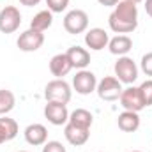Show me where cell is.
<instances>
[{
    "instance_id": "cell-1",
    "label": "cell",
    "mask_w": 152,
    "mask_h": 152,
    "mask_svg": "<svg viewBox=\"0 0 152 152\" xmlns=\"http://www.w3.org/2000/svg\"><path fill=\"white\" fill-rule=\"evenodd\" d=\"M108 25L115 34H131L138 27V5L129 0H120L108 16Z\"/></svg>"
},
{
    "instance_id": "cell-2",
    "label": "cell",
    "mask_w": 152,
    "mask_h": 152,
    "mask_svg": "<svg viewBox=\"0 0 152 152\" xmlns=\"http://www.w3.org/2000/svg\"><path fill=\"white\" fill-rule=\"evenodd\" d=\"M44 97H46V101H55V103L67 104L71 101V97H73V88L64 78H55V80L46 83Z\"/></svg>"
},
{
    "instance_id": "cell-3",
    "label": "cell",
    "mask_w": 152,
    "mask_h": 152,
    "mask_svg": "<svg viewBox=\"0 0 152 152\" xmlns=\"http://www.w3.org/2000/svg\"><path fill=\"white\" fill-rule=\"evenodd\" d=\"M113 71H115V78L120 81V83H126V85H133L136 80H138V66L136 62L124 55V57H118L117 62L113 66Z\"/></svg>"
},
{
    "instance_id": "cell-4",
    "label": "cell",
    "mask_w": 152,
    "mask_h": 152,
    "mask_svg": "<svg viewBox=\"0 0 152 152\" xmlns=\"http://www.w3.org/2000/svg\"><path fill=\"white\" fill-rule=\"evenodd\" d=\"M64 28L67 34L78 36L88 28V14L81 9H73L64 16Z\"/></svg>"
},
{
    "instance_id": "cell-5",
    "label": "cell",
    "mask_w": 152,
    "mask_h": 152,
    "mask_svg": "<svg viewBox=\"0 0 152 152\" xmlns=\"http://www.w3.org/2000/svg\"><path fill=\"white\" fill-rule=\"evenodd\" d=\"M118 101H120V106L124 110H127V112L140 113L143 108H147L145 106V101H143V96L140 92V87H134V85L124 88L122 94H120V97H118Z\"/></svg>"
},
{
    "instance_id": "cell-6",
    "label": "cell",
    "mask_w": 152,
    "mask_h": 152,
    "mask_svg": "<svg viewBox=\"0 0 152 152\" xmlns=\"http://www.w3.org/2000/svg\"><path fill=\"white\" fill-rule=\"evenodd\" d=\"M122 83L115 78V76H104L103 80L97 81L96 92L99 96V99L103 101H117L122 94Z\"/></svg>"
},
{
    "instance_id": "cell-7",
    "label": "cell",
    "mask_w": 152,
    "mask_h": 152,
    "mask_svg": "<svg viewBox=\"0 0 152 152\" xmlns=\"http://www.w3.org/2000/svg\"><path fill=\"white\" fill-rule=\"evenodd\" d=\"M21 25V12L14 5H5L0 11V32L2 34H12Z\"/></svg>"
},
{
    "instance_id": "cell-8",
    "label": "cell",
    "mask_w": 152,
    "mask_h": 152,
    "mask_svg": "<svg viewBox=\"0 0 152 152\" xmlns=\"http://www.w3.org/2000/svg\"><path fill=\"white\" fill-rule=\"evenodd\" d=\"M96 87H97V78L88 69H80L73 76V88L80 96H88L96 92Z\"/></svg>"
},
{
    "instance_id": "cell-9",
    "label": "cell",
    "mask_w": 152,
    "mask_h": 152,
    "mask_svg": "<svg viewBox=\"0 0 152 152\" xmlns=\"http://www.w3.org/2000/svg\"><path fill=\"white\" fill-rule=\"evenodd\" d=\"M16 44H18V48H20L21 51H25V53L37 51L39 48L44 44V34L34 30V28H28V30H25V32L20 34Z\"/></svg>"
},
{
    "instance_id": "cell-10",
    "label": "cell",
    "mask_w": 152,
    "mask_h": 152,
    "mask_svg": "<svg viewBox=\"0 0 152 152\" xmlns=\"http://www.w3.org/2000/svg\"><path fill=\"white\" fill-rule=\"evenodd\" d=\"M44 117L53 126H64V124H67V120H69L67 104L55 103V101H46V104H44Z\"/></svg>"
},
{
    "instance_id": "cell-11",
    "label": "cell",
    "mask_w": 152,
    "mask_h": 152,
    "mask_svg": "<svg viewBox=\"0 0 152 152\" xmlns=\"http://www.w3.org/2000/svg\"><path fill=\"white\" fill-rule=\"evenodd\" d=\"M108 42H110V36L104 28L94 27V28L87 30V34H85V44L92 51H101V50L108 48Z\"/></svg>"
},
{
    "instance_id": "cell-12",
    "label": "cell",
    "mask_w": 152,
    "mask_h": 152,
    "mask_svg": "<svg viewBox=\"0 0 152 152\" xmlns=\"http://www.w3.org/2000/svg\"><path fill=\"white\" fill-rule=\"evenodd\" d=\"M64 136H66V140L71 143V145H75V147H81V145H85L87 142H88V138H90V129H85V127H78L75 124H66V127H64Z\"/></svg>"
},
{
    "instance_id": "cell-13",
    "label": "cell",
    "mask_w": 152,
    "mask_h": 152,
    "mask_svg": "<svg viewBox=\"0 0 152 152\" xmlns=\"http://www.w3.org/2000/svg\"><path fill=\"white\" fill-rule=\"evenodd\" d=\"M23 134H25L27 143L34 145V147H42L48 142V129L42 124H30V126H27Z\"/></svg>"
},
{
    "instance_id": "cell-14",
    "label": "cell",
    "mask_w": 152,
    "mask_h": 152,
    "mask_svg": "<svg viewBox=\"0 0 152 152\" xmlns=\"http://www.w3.org/2000/svg\"><path fill=\"white\" fill-rule=\"evenodd\" d=\"M73 69H87V66L90 64V51L87 48H81V46H71L67 51H66Z\"/></svg>"
},
{
    "instance_id": "cell-15",
    "label": "cell",
    "mask_w": 152,
    "mask_h": 152,
    "mask_svg": "<svg viewBox=\"0 0 152 152\" xmlns=\"http://www.w3.org/2000/svg\"><path fill=\"white\" fill-rule=\"evenodd\" d=\"M71 71H73V66H71V62H69L66 53H57V55L51 57V60H50V73L55 78H64Z\"/></svg>"
},
{
    "instance_id": "cell-16",
    "label": "cell",
    "mask_w": 152,
    "mask_h": 152,
    "mask_svg": "<svg viewBox=\"0 0 152 152\" xmlns=\"http://www.w3.org/2000/svg\"><path fill=\"white\" fill-rule=\"evenodd\" d=\"M108 50L112 55H117V57H124L127 55L131 50H133V39L126 34H118L115 36L113 39H110L108 42Z\"/></svg>"
},
{
    "instance_id": "cell-17",
    "label": "cell",
    "mask_w": 152,
    "mask_h": 152,
    "mask_svg": "<svg viewBox=\"0 0 152 152\" xmlns=\"http://www.w3.org/2000/svg\"><path fill=\"white\" fill-rule=\"evenodd\" d=\"M117 126L124 133H134L140 127V115L136 112H127L124 110L122 113L117 117Z\"/></svg>"
},
{
    "instance_id": "cell-18",
    "label": "cell",
    "mask_w": 152,
    "mask_h": 152,
    "mask_svg": "<svg viewBox=\"0 0 152 152\" xmlns=\"http://www.w3.org/2000/svg\"><path fill=\"white\" fill-rule=\"evenodd\" d=\"M20 133V127H18V122L14 118H9V117H2L0 118V145L2 143H7L11 140H14Z\"/></svg>"
},
{
    "instance_id": "cell-19",
    "label": "cell",
    "mask_w": 152,
    "mask_h": 152,
    "mask_svg": "<svg viewBox=\"0 0 152 152\" xmlns=\"http://www.w3.org/2000/svg\"><path fill=\"white\" fill-rule=\"evenodd\" d=\"M53 25V12L50 9H44V11H39L37 14L30 20V28L37 30V32H46L50 27Z\"/></svg>"
},
{
    "instance_id": "cell-20",
    "label": "cell",
    "mask_w": 152,
    "mask_h": 152,
    "mask_svg": "<svg viewBox=\"0 0 152 152\" xmlns=\"http://www.w3.org/2000/svg\"><path fill=\"white\" fill-rule=\"evenodd\" d=\"M69 124H75L78 127H85V129H90L92 127V122H94V117L88 110L85 108H76L75 112L69 113Z\"/></svg>"
},
{
    "instance_id": "cell-21",
    "label": "cell",
    "mask_w": 152,
    "mask_h": 152,
    "mask_svg": "<svg viewBox=\"0 0 152 152\" xmlns=\"http://www.w3.org/2000/svg\"><path fill=\"white\" fill-rule=\"evenodd\" d=\"M14 106H16V96L7 88H0V115L11 113Z\"/></svg>"
},
{
    "instance_id": "cell-22",
    "label": "cell",
    "mask_w": 152,
    "mask_h": 152,
    "mask_svg": "<svg viewBox=\"0 0 152 152\" xmlns=\"http://www.w3.org/2000/svg\"><path fill=\"white\" fill-rule=\"evenodd\" d=\"M140 92H142V96H143L145 106H151L152 104V80H145V81L140 85Z\"/></svg>"
},
{
    "instance_id": "cell-23",
    "label": "cell",
    "mask_w": 152,
    "mask_h": 152,
    "mask_svg": "<svg viewBox=\"0 0 152 152\" xmlns=\"http://www.w3.org/2000/svg\"><path fill=\"white\" fill-rule=\"evenodd\" d=\"M46 5L51 12H62L67 9L69 0H46Z\"/></svg>"
},
{
    "instance_id": "cell-24",
    "label": "cell",
    "mask_w": 152,
    "mask_h": 152,
    "mask_svg": "<svg viewBox=\"0 0 152 152\" xmlns=\"http://www.w3.org/2000/svg\"><path fill=\"white\" fill-rule=\"evenodd\" d=\"M140 69L145 73L147 76H152V51L145 53L140 60Z\"/></svg>"
},
{
    "instance_id": "cell-25",
    "label": "cell",
    "mask_w": 152,
    "mask_h": 152,
    "mask_svg": "<svg viewBox=\"0 0 152 152\" xmlns=\"http://www.w3.org/2000/svg\"><path fill=\"white\" fill-rule=\"evenodd\" d=\"M42 152H67L66 151V147L60 143V142H57V140H48L44 145H42Z\"/></svg>"
},
{
    "instance_id": "cell-26",
    "label": "cell",
    "mask_w": 152,
    "mask_h": 152,
    "mask_svg": "<svg viewBox=\"0 0 152 152\" xmlns=\"http://www.w3.org/2000/svg\"><path fill=\"white\" fill-rule=\"evenodd\" d=\"M101 5H104V7H115L120 0H97Z\"/></svg>"
},
{
    "instance_id": "cell-27",
    "label": "cell",
    "mask_w": 152,
    "mask_h": 152,
    "mask_svg": "<svg viewBox=\"0 0 152 152\" xmlns=\"http://www.w3.org/2000/svg\"><path fill=\"white\" fill-rule=\"evenodd\" d=\"M20 4L21 5H27V7H34V5L41 4V0H20Z\"/></svg>"
},
{
    "instance_id": "cell-28",
    "label": "cell",
    "mask_w": 152,
    "mask_h": 152,
    "mask_svg": "<svg viewBox=\"0 0 152 152\" xmlns=\"http://www.w3.org/2000/svg\"><path fill=\"white\" fill-rule=\"evenodd\" d=\"M145 12L152 18V0H145Z\"/></svg>"
},
{
    "instance_id": "cell-29",
    "label": "cell",
    "mask_w": 152,
    "mask_h": 152,
    "mask_svg": "<svg viewBox=\"0 0 152 152\" xmlns=\"http://www.w3.org/2000/svg\"><path fill=\"white\" fill-rule=\"evenodd\" d=\"M129 2H133V4H140V2H143V0H129Z\"/></svg>"
},
{
    "instance_id": "cell-30",
    "label": "cell",
    "mask_w": 152,
    "mask_h": 152,
    "mask_svg": "<svg viewBox=\"0 0 152 152\" xmlns=\"http://www.w3.org/2000/svg\"><path fill=\"white\" fill-rule=\"evenodd\" d=\"M20 152H28V151H20Z\"/></svg>"
},
{
    "instance_id": "cell-31",
    "label": "cell",
    "mask_w": 152,
    "mask_h": 152,
    "mask_svg": "<svg viewBox=\"0 0 152 152\" xmlns=\"http://www.w3.org/2000/svg\"><path fill=\"white\" fill-rule=\"evenodd\" d=\"M133 152H142V151H133Z\"/></svg>"
}]
</instances>
